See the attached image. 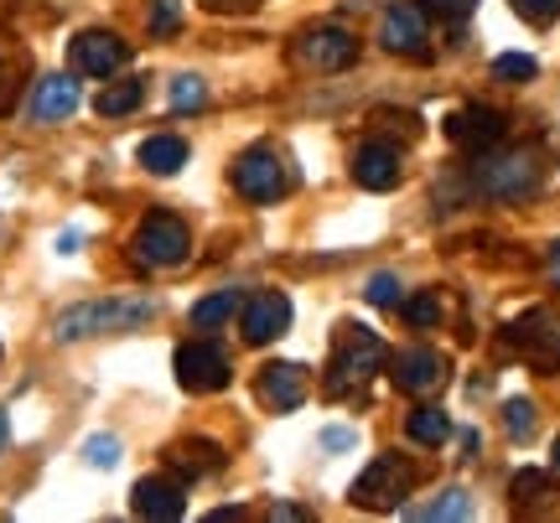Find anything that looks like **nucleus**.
I'll return each instance as SVG.
<instances>
[{
  "mask_svg": "<svg viewBox=\"0 0 560 523\" xmlns=\"http://www.w3.org/2000/svg\"><path fill=\"white\" fill-rule=\"evenodd\" d=\"M156 317V301L151 296H104V301H83L68 306L58 322H52V337L58 343H83V337H109V332H136Z\"/></svg>",
  "mask_w": 560,
  "mask_h": 523,
  "instance_id": "f257e3e1",
  "label": "nucleus"
},
{
  "mask_svg": "<svg viewBox=\"0 0 560 523\" xmlns=\"http://www.w3.org/2000/svg\"><path fill=\"white\" fill-rule=\"evenodd\" d=\"M410 487H416V466L400 462L395 451H384L374 462L359 472V483H353V508H369V513H389V508H400V498H410Z\"/></svg>",
  "mask_w": 560,
  "mask_h": 523,
  "instance_id": "f03ea898",
  "label": "nucleus"
},
{
  "mask_svg": "<svg viewBox=\"0 0 560 523\" xmlns=\"http://www.w3.org/2000/svg\"><path fill=\"white\" fill-rule=\"evenodd\" d=\"M384 362V343L369 332V326H348L342 332L338 353H332V362H327V394H353L374 368Z\"/></svg>",
  "mask_w": 560,
  "mask_h": 523,
  "instance_id": "7ed1b4c3",
  "label": "nucleus"
},
{
  "mask_svg": "<svg viewBox=\"0 0 560 523\" xmlns=\"http://www.w3.org/2000/svg\"><path fill=\"white\" fill-rule=\"evenodd\" d=\"M234 187L249 202H280L291 192V166L276 145H249L240 162H234Z\"/></svg>",
  "mask_w": 560,
  "mask_h": 523,
  "instance_id": "20e7f679",
  "label": "nucleus"
},
{
  "mask_svg": "<svg viewBox=\"0 0 560 523\" xmlns=\"http://www.w3.org/2000/svg\"><path fill=\"white\" fill-rule=\"evenodd\" d=\"M545 177V166L535 162V151H503V156H482L472 181H478V192L488 198H524V192H535Z\"/></svg>",
  "mask_w": 560,
  "mask_h": 523,
  "instance_id": "39448f33",
  "label": "nucleus"
},
{
  "mask_svg": "<svg viewBox=\"0 0 560 523\" xmlns=\"http://www.w3.org/2000/svg\"><path fill=\"white\" fill-rule=\"evenodd\" d=\"M187 249H192V234L177 213H151L136 228V260L145 270H172V264L187 260Z\"/></svg>",
  "mask_w": 560,
  "mask_h": 523,
  "instance_id": "423d86ee",
  "label": "nucleus"
},
{
  "mask_svg": "<svg viewBox=\"0 0 560 523\" xmlns=\"http://www.w3.org/2000/svg\"><path fill=\"white\" fill-rule=\"evenodd\" d=\"M229 373H234V362H229V353L219 343L192 337V343L177 347V383L187 394H219L229 383Z\"/></svg>",
  "mask_w": 560,
  "mask_h": 523,
  "instance_id": "0eeeda50",
  "label": "nucleus"
},
{
  "mask_svg": "<svg viewBox=\"0 0 560 523\" xmlns=\"http://www.w3.org/2000/svg\"><path fill=\"white\" fill-rule=\"evenodd\" d=\"M68 62L83 79H109V73H120L130 62V41L115 37V32H79L68 41Z\"/></svg>",
  "mask_w": 560,
  "mask_h": 523,
  "instance_id": "6e6552de",
  "label": "nucleus"
},
{
  "mask_svg": "<svg viewBox=\"0 0 560 523\" xmlns=\"http://www.w3.org/2000/svg\"><path fill=\"white\" fill-rule=\"evenodd\" d=\"M296 62L301 68H312V73H342V68L359 62V41L348 37L342 26H317V32L301 37Z\"/></svg>",
  "mask_w": 560,
  "mask_h": 523,
  "instance_id": "1a4fd4ad",
  "label": "nucleus"
},
{
  "mask_svg": "<svg viewBox=\"0 0 560 523\" xmlns=\"http://www.w3.org/2000/svg\"><path fill=\"white\" fill-rule=\"evenodd\" d=\"M509 337L520 343V353L535 368H560V317L556 311H529L509 326Z\"/></svg>",
  "mask_w": 560,
  "mask_h": 523,
  "instance_id": "9d476101",
  "label": "nucleus"
},
{
  "mask_svg": "<svg viewBox=\"0 0 560 523\" xmlns=\"http://www.w3.org/2000/svg\"><path fill=\"white\" fill-rule=\"evenodd\" d=\"M285 326H291V301L280 290H260V296L244 301L240 332L249 347H265V343H276V337H285Z\"/></svg>",
  "mask_w": 560,
  "mask_h": 523,
  "instance_id": "9b49d317",
  "label": "nucleus"
},
{
  "mask_svg": "<svg viewBox=\"0 0 560 523\" xmlns=\"http://www.w3.org/2000/svg\"><path fill=\"white\" fill-rule=\"evenodd\" d=\"M400 177H405L400 145L369 141L353 151V181H359L363 192H389V187H400Z\"/></svg>",
  "mask_w": 560,
  "mask_h": 523,
  "instance_id": "f8f14e48",
  "label": "nucleus"
},
{
  "mask_svg": "<svg viewBox=\"0 0 560 523\" xmlns=\"http://www.w3.org/2000/svg\"><path fill=\"white\" fill-rule=\"evenodd\" d=\"M446 141L482 156V151H493V145L503 141V115L488 109V104H467V109H457V115L446 120Z\"/></svg>",
  "mask_w": 560,
  "mask_h": 523,
  "instance_id": "ddd939ff",
  "label": "nucleus"
},
{
  "mask_svg": "<svg viewBox=\"0 0 560 523\" xmlns=\"http://www.w3.org/2000/svg\"><path fill=\"white\" fill-rule=\"evenodd\" d=\"M130 508H136V519L172 523L187 513V492H182V483H172V477H140L136 492H130Z\"/></svg>",
  "mask_w": 560,
  "mask_h": 523,
  "instance_id": "4468645a",
  "label": "nucleus"
},
{
  "mask_svg": "<svg viewBox=\"0 0 560 523\" xmlns=\"http://www.w3.org/2000/svg\"><path fill=\"white\" fill-rule=\"evenodd\" d=\"M395 383H400L405 394H436L441 383H446V358H441L436 347H405L400 358H395Z\"/></svg>",
  "mask_w": 560,
  "mask_h": 523,
  "instance_id": "2eb2a0df",
  "label": "nucleus"
},
{
  "mask_svg": "<svg viewBox=\"0 0 560 523\" xmlns=\"http://www.w3.org/2000/svg\"><path fill=\"white\" fill-rule=\"evenodd\" d=\"M380 41L389 52H410V58H425V16L420 5H389L380 21Z\"/></svg>",
  "mask_w": 560,
  "mask_h": 523,
  "instance_id": "dca6fc26",
  "label": "nucleus"
},
{
  "mask_svg": "<svg viewBox=\"0 0 560 523\" xmlns=\"http://www.w3.org/2000/svg\"><path fill=\"white\" fill-rule=\"evenodd\" d=\"M260 400L270 404V409H296L301 400H306V368H296V362H270V368H260Z\"/></svg>",
  "mask_w": 560,
  "mask_h": 523,
  "instance_id": "f3484780",
  "label": "nucleus"
},
{
  "mask_svg": "<svg viewBox=\"0 0 560 523\" xmlns=\"http://www.w3.org/2000/svg\"><path fill=\"white\" fill-rule=\"evenodd\" d=\"M79 109V83H73V73H52V79L37 83V94H32V120L37 124H58L68 120Z\"/></svg>",
  "mask_w": 560,
  "mask_h": 523,
  "instance_id": "a211bd4d",
  "label": "nucleus"
},
{
  "mask_svg": "<svg viewBox=\"0 0 560 523\" xmlns=\"http://www.w3.org/2000/svg\"><path fill=\"white\" fill-rule=\"evenodd\" d=\"M140 166L151 171V177H172L187 166V141L177 135H151V141L140 145Z\"/></svg>",
  "mask_w": 560,
  "mask_h": 523,
  "instance_id": "6ab92c4d",
  "label": "nucleus"
},
{
  "mask_svg": "<svg viewBox=\"0 0 560 523\" xmlns=\"http://www.w3.org/2000/svg\"><path fill=\"white\" fill-rule=\"evenodd\" d=\"M140 104H145V83H140V79H120V83H109L100 99H94V109H100L104 120H120V115H136Z\"/></svg>",
  "mask_w": 560,
  "mask_h": 523,
  "instance_id": "aec40b11",
  "label": "nucleus"
},
{
  "mask_svg": "<svg viewBox=\"0 0 560 523\" xmlns=\"http://www.w3.org/2000/svg\"><path fill=\"white\" fill-rule=\"evenodd\" d=\"M405 430H410V441L416 445H446L452 420H446V409H436V404H420V409H410Z\"/></svg>",
  "mask_w": 560,
  "mask_h": 523,
  "instance_id": "412c9836",
  "label": "nucleus"
},
{
  "mask_svg": "<svg viewBox=\"0 0 560 523\" xmlns=\"http://www.w3.org/2000/svg\"><path fill=\"white\" fill-rule=\"evenodd\" d=\"M172 462H177L187 477H208V472L223 466V451L213 441H182L177 451H172Z\"/></svg>",
  "mask_w": 560,
  "mask_h": 523,
  "instance_id": "4be33fe9",
  "label": "nucleus"
},
{
  "mask_svg": "<svg viewBox=\"0 0 560 523\" xmlns=\"http://www.w3.org/2000/svg\"><path fill=\"white\" fill-rule=\"evenodd\" d=\"M234 306H240V290H213V296H202L192 306V332H213L234 317Z\"/></svg>",
  "mask_w": 560,
  "mask_h": 523,
  "instance_id": "5701e85b",
  "label": "nucleus"
},
{
  "mask_svg": "<svg viewBox=\"0 0 560 523\" xmlns=\"http://www.w3.org/2000/svg\"><path fill=\"white\" fill-rule=\"evenodd\" d=\"M467 513H472V503H467V492H462V487H446L436 503L405 508V519H467Z\"/></svg>",
  "mask_w": 560,
  "mask_h": 523,
  "instance_id": "b1692460",
  "label": "nucleus"
},
{
  "mask_svg": "<svg viewBox=\"0 0 560 523\" xmlns=\"http://www.w3.org/2000/svg\"><path fill=\"white\" fill-rule=\"evenodd\" d=\"M202 104H208V83H202L198 73H182V79H172V109H177V115L202 109Z\"/></svg>",
  "mask_w": 560,
  "mask_h": 523,
  "instance_id": "393cba45",
  "label": "nucleus"
},
{
  "mask_svg": "<svg viewBox=\"0 0 560 523\" xmlns=\"http://www.w3.org/2000/svg\"><path fill=\"white\" fill-rule=\"evenodd\" d=\"M503 430H509L514 441H529V436H535V404H529V400H509V404H503Z\"/></svg>",
  "mask_w": 560,
  "mask_h": 523,
  "instance_id": "a878e982",
  "label": "nucleus"
},
{
  "mask_svg": "<svg viewBox=\"0 0 560 523\" xmlns=\"http://www.w3.org/2000/svg\"><path fill=\"white\" fill-rule=\"evenodd\" d=\"M400 317L410 326H436L441 322V296L436 290H425V296H416V301H400Z\"/></svg>",
  "mask_w": 560,
  "mask_h": 523,
  "instance_id": "bb28decb",
  "label": "nucleus"
},
{
  "mask_svg": "<svg viewBox=\"0 0 560 523\" xmlns=\"http://www.w3.org/2000/svg\"><path fill=\"white\" fill-rule=\"evenodd\" d=\"M535 73H540V62L524 58V52H503V58L493 62V79H503V83H529Z\"/></svg>",
  "mask_w": 560,
  "mask_h": 523,
  "instance_id": "cd10ccee",
  "label": "nucleus"
},
{
  "mask_svg": "<svg viewBox=\"0 0 560 523\" xmlns=\"http://www.w3.org/2000/svg\"><path fill=\"white\" fill-rule=\"evenodd\" d=\"M182 26V0H151V37H172Z\"/></svg>",
  "mask_w": 560,
  "mask_h": 523,
  "instance_id": "c85d7f7f",
  "label": "nucleus"
},
{
  "mask_svg": "<svg viewBox=\"0 0 560 523\" xmlns=\"http://www.w3.org/2000/svg\"><path fill=\"white\" fill-rule=\"evenodd\" d=\"M83 462L89 466H115L120 462V441H115V436H89V441H83Z\"/></svg>",
  "mask_w": 560,
  "mask_h": 523,
  "instance_id": "c756f323",
  "label": "nucleus"
},
{
  "mask_svg": "<svg viewBox=\"0 0 560 523\" xmlns=\"http://www.w3.org/2000/svg\"><path fill=\"white\" fill-rule=\"evenodd\" d=\"M363 296H369V306H384V311H389V306H400V281H395L389 270H380V275L369 281Z\"/></svg>",
  "mask_w": 560,
  "mask_h": 523,
  "instance_id": "7c9ffc66",
  "label": "nucleus"
},
{
  "mask_svg": "<svg viewBox=\"0 0 560 523\" xmlns=\"http://www.w3.org/2000/svg\"><path fill=\"white\" fill-rule=\"evenodd\" d=\"M514 11H520L529 26H550L560 16V0H514Z\"/></svg>",
  "mask_w": 560,
  "mask_h": 523,
  "instance_id": "2f4dec72",
  "label": "nucleus"
},
{
  "mask_svg": "<svg viewBox=\"0 0 560 523\" xmlns=\"http://www.w3.org/2000/svg\"><path fill=\"white\" fill-rule=\"evenodd\" d=\"M545 492H550V483H545L540 472H520V477H514V498H520V503H540Z\"/></svg>",
  "mask_w": 560,
  "mask_h": 523,
  "instance_id": "473e14b6",
  "label": "nucleus"
},
{
  "mask_svg": "<svg viewBox=\"0 0 560 523\" xmlns=\"http://www.w3.org/2000/svg\"><path fill=\"white\" fill-rule=\"evenodd\" d=\"M425 5H431L441 21H467L478 11V0H425Z\"/></svg>",
  "mask_w": 560,
  "mask_h": 523,
  "instance_id": "72a5a7b5",
  "label": "nucleus"
},
{
  "mask_svg": "<svg viewBox=\"0 0 560 523\" xmlns=\"http://www.w3.org/2000/svg\"><path fill=\"white\" fill-rule=\"evenodd\" d=\"M322 445H332V451H342V445H353V436H348V430H327V436H322Z\"/></svg>",
  "mask_w": 560,
  "mask_h": 523,
  "instance_id": "f704fd0d",
  "label": "nucleus"
},
{
  "mask_svg": "<svg viewBox=\"0 0 560 523\" xmlns=\"http://www.w3.org/2000/svg\"><path fill=\"white\" fill-rule=\"evenodd\" d=\"M5 79H11V73H5V58H0V109L11 104V83H5Z\"/></svg>",
  "mask_w": 560,
  "mask_h": 523,
  "instance_id": "c9c22d12",
  "label": "nucleus"
},
{
  "mask_svg": "<svg viewBox=\"0 0 560 523\" xmlns=\"http://www.w3.org/2000/svg\"><path fill=\"white\" fill-rule=\"evenodd\" d=\"M208 5H213V11H244L249 0H208Z\"/></svg>",
  "mask_w": 560,
  "mask_h": 523,
  "instance_id": "e433bc0d",
  "label": "nucleus"
},
{
  "mask_svg": "<svg viewBox=\"0 0 560 523\" xmlns=\"http://www.w3.org/2000/svg\"><path fill=\"white\" fill-rule=\"evenodd\" d=\"M5 441H11V420H5V409H0V451H5Z\"/></svg>",
  "mask_w": 560,
  "mask_h": 523,
  "instance_id": "4c0bfd02",
  "label": "nucleus"
},
{
  "mask_svg": "<svg viewBox=\"0 0 560 523\" xmlns=\"http://www.w3.org/2000/svg\"><path fill=\"white\" fill-rule=\"evenodd\" d=\"M556 472H560V441H556Z\"/></svg>",
  "mask_w": 560,
  "mask_h": 523,
  "instance_id": "58836bf2",
  "label": "nucleus"
}]
</instances>
